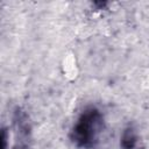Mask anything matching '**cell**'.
<instances>
[{
  "label": "cell",
  "mask_w": 149,
  "mask_h": 149,
  "mask_svg": "<svg viewBox=\"0 0 149 149\" xmlns=\"http://www.w3.org/2000/svg\"><path fill=\"white\" fill-rule=\"evenodd\" d=\"M64 76L68 79H74L78 76V66L76 62V57L73 55H66L62 63Z\"/></svg>",
  "instance_id": "cell-1"
}]
</instances>
